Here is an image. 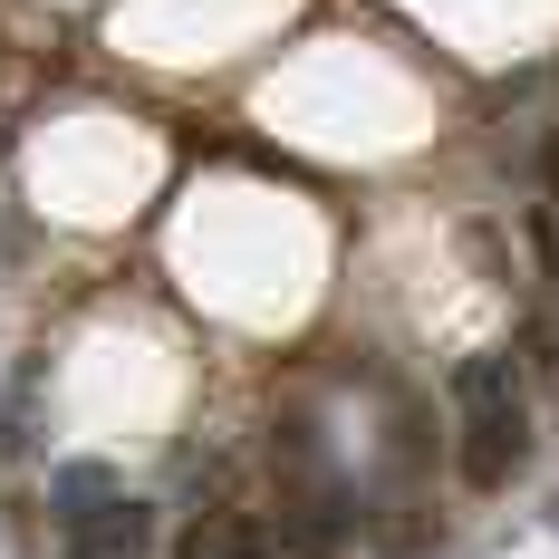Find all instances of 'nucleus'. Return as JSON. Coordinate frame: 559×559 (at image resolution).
Masks as SVG:
<instances>
[{"label": "nucleus", "mask_w": 559, "mask_h": 559, "mask_svg": "<svg viewBox=\"0 0 559 559\" xmlns=\"http://www.w3.org/2000/svg\"><path fill=\"white\" fill-rule=\"evenodd\" d=\"M271 550V531H261V521H251V511H193V521H183V540H174V559H261Z\"/></svg>", "instance_id": "obj_3"}, {"label": "nucleus", "mask_w": 559, "mask_h": 559, "mask_svg": "<svg viewBox=\"0 0 559 559\" xmlns=\"http://www.w3.org/2000/svg\"><path fill=\"white\" fill-rule=\"evenodd\" d=\"M531 367H540V377H559V329H531Z\"/></svg>", "instance_id": "obj_6"}, {"label": "nucleus", "mask_w": 559, "mask_h": 559, "mask_svg": "<svg viewBox=\"0 0 559 559\" xmlns=\"http://www.w3.org/2000/svg\"><path fill=\"white\" fill-rule=\"evenodd\" d=\"M126 483H116V463H58L49 473V511H58V531L68 521H87V511H107Z\"/></svg>", "instance_id": "obj_4"}, {"label": "nucleus", "mask_w": 559, "mask_h": 559, "mask_svg": "<svg viewBox=\"0 0 559 559\" xmlns=\"http://www.w3.org/2000/svg\"><path fill=\"white\" fill-rule=\"evenodd\" d=\"M145 550H155V511L126 502V492L87 521H68V559H145Z\"/></svg>", "instance_id": "obj_2"}, {"label": "nucleus", "mask_w": 559, "mask_h": 559, "mask_svg": "<svg viewBox=\"0 0 559 559\" xmlns=\"http://www.w3.org/2000/svg\"><path fill=\"white\" fill-rule=\"evenodd\" d=\"M531 251H540V271L559 280V223H550V213H531Z\"/></svg>", "instance_id": "obj_5"}, {"label": "nucleus", "mask_w": 559, "mask_h": 559, "mask_svg": "<svg viewBox=\"0 0 559 559\" xmlns=\"http://www.w3.org/2000/svg\"><path fill=\"white\" fill-rule=\"evenodd\" d=\"M453 415H463V483L473 492H502L511 473L531 463V395H521V367H511L502 347H483V357H463L453 367Z\"/></svg>", "instance_id": "obj_1"}, {"label": "nucleus", "mask_w": 559, "mask_h": 559, "mask_svg": "<svg viewBox=\"0 0 559 559\" xmlns=\"http://www.w3.org/2000/svg\"><path fill=\"white\" fill-rule=\"evenodd\" d=\"M550 203H559V155H550Z\"/></svg>", "instance_id": "obj_7"}]
</instances>
